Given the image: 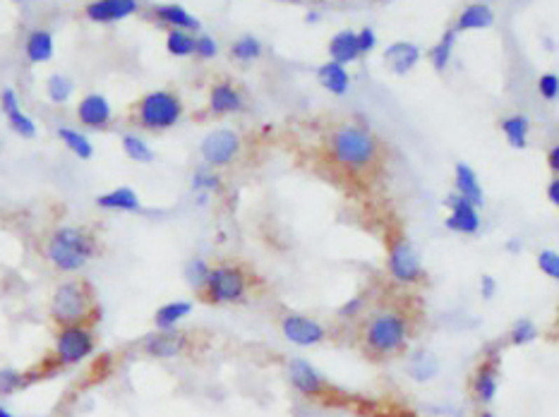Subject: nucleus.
<instances>
[{
    "mask_svg": "<svg viewBox=\"0 0 559 417\" xmlns=\"http://www.w3.org/2000/svg\"><path fill=\"white\" fill-rule=\"evenodd\" d=\"M0 417H13V415H10V413H8V410H5V408H0Z\"/></svg>",
    "mask_w": 559,
    "mask_h": 417,
    "instance_id": "nucleus-50",
    "label": "nucleus"
},
{
    "mask_svg": "<svg viewBox=\"0 0 559 417\" xmlns=\"http://www.w3.org/2000/svg\"><path fill=\"white\" fill-rule=\"evenodd\" d=\"M538 89H540V94H543V99L555 101L559 97V77L555 72H547V75H543L538 80Z\"/></svg>",
    "mask_w": 559,
    "mask_h": 417,
    "instance_id": "nucleus-41",
    "label": "nucleus"
},
{
    "mask_svg": "<svg viewBox=\"0 0 559 417\" xmlns=\"http://www.w3.org/2000/svg\"><path fill=\"white\" fill-rule=\"evenodd\" d=\"M89 312V290L82 281H65L50 300V317L60 326H80Z\"/></svg>",
    "mask_w": 559,
    "mask_h": 417,
    "instance_id": "nucleus-6",
    "label": "nucleus"
},
{
    "mask_svg": "<svg viewBox=\"0 0 559 417\" xmlns=\"http://www.w3.org/2000/svg\"><path fill=\"white\" fill-rule=\"evenodd\" d=\"M363 307H365V297H353V300H348L343 307H338V317L351 319V317H355V314H358Z\"/></svg>",
    "mask_w": 559,
    "mask_h": 417,
    "instance_id": "nucleus-44",
    "label": "nucleus"
},
{
    "mask_svg": "<svg viewBox=\"0 0 559 417\" xmlns=\"http://www.w3.org/2000/svg\"><path fill=\"white\" fill-rule=\"evenodd\" d=\"M528 118L526 115H511L502 120V132H504L506 142L513 149H526L528 144Z\"/></svg>",
    "mask_w": 559,
    "mask_h": 417,
    "instance_id": "nucleus-29",
    "label": "nucleus"
},
{
    "mask_svg": "<svg viewBox=\"0 0 559 417\" xmlns=\"http://www.w3.org/2000/svg\"><path fill=\"white\" fill-rule=\"evenodd\" d=\"M192 312V302L188 300H178V302H168V305H161L154 314V326L159 331H176V324L180 319H185Z\"/></svg>",
    "mask_w": 559,
    "mask_h": 417,
    "instance_id": "nucleus-27",
    "label": "nucleus"
},
{
    "mask_svg": "<svg viewBox=\"0 0 559 417\" xmlns=\"http://www.w3.org/2000/svg\"><path fill=\"white\" fill-rule=\"evenodd\" d=\"M123 151L127 154V159H132L137 163L154 161V151H151V146L146 144L142 137H137V134H125V137H123Z\"/></svg>",
    "mask_w": 559,
    "mask_h": 417,
    "instance_id": "nucleus-34",
    "label": "nucleus"
},
{
    "mask_svg": "<svg viewBox=\"0 0 559 417\" xmlns=\"http://www.w3.org/2000/svg\"><path fill=\"white\" fill-rule=\"evenodd\" d=\"M535 338H538V326H535V321L518 319L516 324L511 326L509 341L513 343V346H528V343H533Z\"/></svg>",
    "mask_w": 559,
    "mask_h": 417,
    "instance_id": "nucleus-36",
    "label": "nucleus"
},
{
    "mask_svg": "<svg viewBox=\"0 0 559 417\" xmlns=\"http://www.w3.org/2000/svg\"><path fill=\"white\" fill-rule=\"evenodd\" d=\"M281 331H284V336L288 341L301 348L317 346L326 336L324 326H322L317 319L303 317V314H288V317H284V321H281Z\"/></svg>",
    "mask_w": 559,
    "mask_h": 417,
    "instance_id": "nucleus-10",
    "label": "nucleus"
},
{
    "mask_svg": "<svg viewBox=\"0 0 559 417\" xmlns=\"http://www.w3.org/2000/svg\"><path fill=\"white\" fill-rule=\"evenodd\" d=\"M420 48L415 46V43L410 41H396L392 43L387 50H384V63L389 65V70L394 72V75L403 77L408 75L410 70L417 65V60H420Z\"/></svg>",
    "mask_w": 559,
    "mask_h": 417,
    "instance_id": "nucleus-15",
    "label": "nucleus"
},
{
    "mask_svg": "<svg viewBox=\"0 0 559 417\" xmlns=\"http://www.w3.org/2000/svg\"><path fill=\"white\" fill-rule=\"evenodd\" d=\"M96 204L106 208V211H142L139 197L130 188H116L111 192L96 197Z\"/></svg>",
    "mask_w": 559,
    "mask_h": 417,
    "instance_id": "nucleus-26",
    "label": "nucleus"
},
{
    "mask_svg": "<svg viewBox=\"0 0 559 417\" xmlns=\"http://www.w3.org/2000/svg\"><path fill=\"white\" fill-rule=\"evenodd\" d=\"M288 374H291V384L303 396H319L324 391V376L319 374L308 360H291L288 362Z\"/></svg>",
    "mask_w": 559,
    "mask_h": 417,
    "instance_id": "nucleus-14",
    "label": "nucleus"
},
{
    "mask_svg": "<svg viewBox=\"0 0 559 417\" xmlns=\"http://www.w3.org/2000/svg\"><path fill=\"white\" fill-rule=\"evenodd\" d=\"M209 108L212 113H238L242 108V94L230 82H219L209 89Z\"/></svg>",
    "mask_w": 559,
    "mask_h": 417,
    "instance_id": "nucleus-18",
    "label": "nucleus"
},
{
    "mask_svg": "<svg viewBox=\"0 0 559 417\" xmlns=\"http://www.w3.org/2000/svg\"><path fill=\"white\" fill-rule=\"evenodd\" d=\"M77 120L89 129H104L113 120V108L109 99L101 94H87L77 104Z\"/></svg>",
    "mask_w": 559,
    "mask_h": 417,
    "instance_id": "nucleus-11",
    "label": "nucleus"
},
{
    "mask_svg": "<svg viewBox=\"0 0 559 417\" xmlns=\"http://www.w3.org/2000/svg\"><path fill=\"white\" fill-rule=\"evenodd\" d=\"M94 351V336L84 326H63L55 341V353L63 365H77Z\"/></svg>",
    "mask_w": 559,
    "mask_h": 417,
    "instance_id": "nucleus-9",
    "label": "nucleus"
},
{
    "mask_svg": "<svg viewBox=\"0 0 559 417\" xmlns=\"http://www.w3.org/2000/svg\"><path fill=\"white\" fill-rule=\"evenodd\" d=\"M0 106H3L5 115H8L10 127H13L17 134H22V137H27V139L36 137V122H34L27 113H22L20 101H17V94L13 89H5V92L0 94Z\"/></svg>",
    "mask_w": 559,
    "mask_h": 417,
    "instance_id": "nucleus-17",
    "label": "nucleus"
},
{
    "mask_svg": "<svg viewBox=\"0 0 559 417\" xmlns=\"http://www.w3.org/2000/svg\"><path fill=\"white\" fill-rule=\"evenodd\" d=\"M46 94L53 104H65V101H70V97L75 94V82L67 75H58V72H55L46 82Z\"/></svg>",
    "mask_w": 559,
    "mask_h": 417,
    "instance_id": "nucleus-32",
    "label": "nucleus"
},
{
    "mask_svg": "<svg viewBox=\"0 0 559 417\" xmlns=\"http://www.w3.org/2000/svg\"><path fill=\"white\" fill-rule=\"evenodd\" d=\"M456 38H459V31L456 29H449L447 34H444L442 38L437 41V46L432 48V53H430V63L432 67L437 72H444L447 70V65H449V60H451V53H454V46H456Z\"/></svg>",
    "mask_w": 559,
    "mask_h": 417,
    "instance_id": "nucleus-30",
    "label": "nucleus"
},
{
    "mask_svg": "<svg viewBox=\"0 0 559 417\" xmlns=\"http://www.w3.org/2000/svg\"><path fill=\"white\" fill-rule=\"evenodd\" d=\"M406 338H408V319L401 312H380L375 314L368 326H365L363 343L370 355L377 358H387L403 348Z\"/></svg>",
    "mask_w": 559,
    "mask_h": 417,
    "instance_id": "nucleus-3",
    "label": "nucleus"
},
{
    "mask_svg": "<svg viewBox=\"0 0 559 417\" xmlns=\"http://www.w3.org/2000/svg\"><path fill=\"white\" fill-rule=\"evenodd\" d=\"M355 36H358L360 55H363V53H370V50L377 46V34H375V29H370V27H363V29H360V31H355Z\"/></svg>",
    "mask_w": 559,
    "mask_h": 417,
    "instance_id": "nucleus-43",
    "label": "nucleus"
},
{
    "mask_svg": "<svg viewBox=\"0 0 559 417\" xmlns=\"http://www.w3.org/2000/svg\"><path fill=\"white\" fill-rule=\"evenodd\" d=\"M200 151L207 166H228L240 154V134L230 127H219L202 139Z\"/></svg>",
    "mask_w": 559,
    "mask_h": 417,
    "instance_id": "nucleus-7",
    "label": "nucleus"
},
{
    "mask_svg": "<svg viewBox=\"0 0 559 417\" xmlns=\"http://www.w3.org/2000/svg\"><path fill=\"white\" fill-rule=\"evenodd\" d=\"M230 53H233L235 60H240V63H250V60H257L259 55H262V43H259L257 36H240L238 41L233 43V48H230Z\"/></svg>",
    "mask_w": 559,
    "mask_h": 417,
    "instance_id": "nucleus-35",
    "label": "nucleus"
},
{
    "mask_svg": "<svg viewBox=\"0 0 559 417\" xmlns=\"http://www.w3.org/2000/svg\"><path fill=\"white\" fill-rule=\"evenodd\" d=\"M207 300L214 305H230V302H240L247 290V276L240 267L233 264H219V267L209 269L207 276Z\"/></svg>",
    "mask_w": 559,
    "mask_h": 417,
    "instance_id": "nucleus-5",
    "label": "nucleus"
},
{
    "mask_svg": "<svg viewBox=\"0 0 559 417\" xmlns=\"http://www.w3.org/2000/svg\"><path fill=\"white\" fill-rule=\"evenodd\" d=\"M497 278L495 276H490V274H485L483 278H480V295L485 297V300H492L495 297V292H497Z\"/></svg>",
    "mask_w": 559,
    "mask_h": 417,
    "instance_id": "nucleus-45",
    "label": "nucleus"
},
{
    "mask_svg": "<svg viewBox=\"0 0 559 417\" xmlns=\"http://www.w3.org/2000/svg\"><path fill=\"white\" fill-rule=\"evenodd\" d=\"M183 118V104L173 92H149L137 104V122L144 129H168Z\"/></svg>",
    "mask_w": 559,
    "mask_h": 417,
    "instance_id": "nucleus-4",
    "label": "nucleus"
},
{
    "mask_svg": "<svg viewBox=\"0 0 559 417\" xmlns=\"http://www.w3.org/2000/svg\"><path fill=\"white\" fill-rule=\"evenodd\" d=\"M308 20H310V22H317V20H319V15H317V13H310V15H308Z\"/></svg>",
    "mask_w": 559,
    "mask_h": 417,
    "instance_id": "nucleus-49",
    "label": "nucleus"
},
{
    "mask_svg": "<svg viewBox=\"0 0 559 417\" xmlns=\"http://www.w3.org/2000/svg\"><path fill=\"white\" fill-rule=\"evenodd\" d=\"M195 41H197V36H192L190 31L171 29L166 36V48H168V53L178 55V58H185V55L195 53Z\"/></svg>",
    "mask_w": 559,
    "mask_h": 417,
    "instance_id": "nucleus-33",
    "label": "nucleus"
},
{
    "mask_svg": "<svg viewBox=\"0 0 559 417\" xmlns=\"http://www.w3.org/2000/svg\"><path fill=\"white\" fill-rule=\"evenodd\" d=\"M389 274L399 283H417L422 278V264L408 240L399 238L389 247Z\"/></svg>",
    "mask_w": 559,
    "mask_h": 417,
    "instance_id": "nucleus-8",
    "label": "nucleus"
},
{
    "mask_svg": "<svg viewBox=\"0 0 559 417\" xmlns=\"http://www.w3.org/2000/svg\"><path fill=\"white\" fill-rule=\"evenodd\" d=\"M447 204L451 208L449 218H447V228L454 230V233H464V235H476L480 230V213L473 204H468L466 199H461L459 195H451L447 199Z\"/></svg>",
    "mask_w": 559,
    "mask_h": 417,
    "instance_id": "nucleus-13",
    "label": "nucleus"
},
{
    "mask_svg": "<svg viewBox=\"0 0 559 417\" xmlns=\"http://www.w3.org/2000/svg\"><path fill=\"white\" fill-rule=\"evenodd\" d=\"M209 264L205 262V259H192V262H188V267H185V281L192 285V288H205V283H207V276H209Z\"/></svg>",
    "mask_w": 559,
    "mask_h": 417,
    "instance_id": "nucleus-37",
    "label": "nucleus"
},
{
    "mask_svg": "<svg viewBox=\"0 0 559 417\" xmlns=\"http://www.w3.org/2000/svg\"><path fill=\"white\" fill-rule=\"evenodd\" d=\"M521 245H523V242H521V240L511 238L509 242H506V250H509V252H511V255H516V252H521Z\"/></svg>",
    "mask_w": 559,
    "mask_h": 417,
    "instance_id": "nucleus-48",
    "label": "nucleus"
},
{
    "mask_svg": "<svg viewBox=\"0 0 559 417\" xmlns=\"http://www.w3.org/2000/svg\"><path fill=\"white\" fill-rule=\"evenodd\" d=\"M329 55L331 60L338 65H351L360 58V48H358V36L351 29H343L331 36L329 41Z\"/></svg>",
    "mask_w": 559,
    "mask_h": 417,
    "instance_id": "nucleus-22",
    "label": "nucleus"
},
{
    "mask_svg": "<svg viewBox=\"0 0 559 417\" xmlns=\"http://www.w3.org/2000/svg\"><path fill=\"white\" fill-rule=\"evenodd\" d=\"M96 255V245L94 240L84 233L82 228H70V225H63V228L53 230V235L46 242V257L48 262L53 264L60 271H80L84 264L89 262Z\"/></svg>",
    "mask_w": 559,
    "mask_h": 417,
    "instance_id": "nucleus-2",
    "label": "nucleus"
},
{
    "mask_svg": "<svg viewBox=\"0 0 559 417\" xmlns=\"http://www.w3.org/2000/svg\"><path fill=\"white\" fill-rule=\"evenodd\" d=\"M27 58L29 63H48L53 58V34L46 29H34L27 38Z\"/></svg>",
    "mask_w": 559,
    "mask_h": 417,
    "instance_id": "nucleus-28",
    "label": "nucleus"
},
{
    "mask_svg": "<svg viewBox=\"0 0 559 417\" xmlns=\"http://www.w3.org/2000/svg\"><path fill=\"white\" fill-rule=\"evenodd\" d=\"M547 199H550L555 206H559V178H555L550 185H547Z\"/></svg>",
    "mask_w": 559,
    "mask_h": 417,
    "instance_id": "nucleus-46",
    "label": "nucleus"
},
{
    "mask_svg": "<svg viewBox=\"0 0 559 417\" xmlns=\"http://www.w3.org/2000/svg\"><path fill=\"white\" fill-rule=\"evenodd\" d=\"M478 417H495V415H490V413H480Z\"/></svg>",
    "mask_w": 559,
    "mask_h": 417,
    "instance_id": "nucleus-51",
    "label": "nucleus"
},
{
    "mask_svg": "<svg viewBox=\"0 0 559 417\" xmlns=\"http://www.w3.org/2000/svg\"><path fill=\"white\" fill-rule=\"evenodd\" d=\"M497 360H488L485 365H480L476 376H473V393L480 403H492L497 396Z\"/></svg>",
    "mask_w": 559,
    "mask_h": 417,
    "instance_id": "nucleus-25",
    "label": "nucleus"
},
{
    "mask_svg": "<svg viewBox=\"0 0 559 417\" xmlns=\"http://www.w3.org/2000/svg\"><path fill=\"white\" fill-rule=\"evenodd\" d=\"M185 348V336L178 331H159L144 338V351L154 358H176Z\"/></svg>",
    "mask_w": 559,
    "mask_h": 417,
    "instance_id": "nucleus-20",
    "label": "nucleus"
},
{
    "mask_svg": "<svg viewBox=\"0 0 559 417\" xmlns=\"http://www.w3.org/2000/svg\"><path fill=\"white\" fill-rule=\"evenodd\" d=\"M329 154L341 168H370L380 156V144L370 129L348 122L331 134Z\"/></svg>",
    "mask_w": 559,
    "mask_h": 417,
    "instance_id": "nucleus-1",
    "label": "nucleus"
},
{
    "mask_svg": "<svg viewBox=\"0 0 559 417\" xmlns=\"http://www.w3.org/2000/svg\"><path fill=\"white\" fill-rule=\"evenodd\" d=\"M538 269L545 276H550V278L557 281L559 278V255H557V252L550 250V247L540 252V255H538Z\"/></svg>",
    "mask_w": 559,
    "mask_h": 417,
    "instance_id": "nucleus-39",
    "label": "nucleus"
},
{
    "mask_svg": "<svg viewBox=\"0 0 559 417\" xmlns=\"http://www.w3.org/2000/svg\"><path fill=\"white\" fill-rule=\"evenodd\" d=\"M495 24V13L488 3H473L461 10L459 20H456V31H471V29H490Z\"/></svg>",
    "mask_w": 559,
    "mask_h": 417,
    "instance_id": "nucleus-21",
    "label": "nucleus"
},
{
    "mask_svg": "<svg viewBox=\"0 0 559 417\" xmlns=\"http://www.w3.org/2000/svg\"><path fill=\"white\" fill-rule=\"evenodd\" d=\"M454 183H456V195H459L461 199H466L468 204H473L476 208H483V204H485L483 188H480V180L476 176V171H473L468 163L459 161L454 166Z\"/></svg>",
    "mask_w": 559,
    "mask_h": 417,
    "instance_id": "nucleus-16",
    "label": "nucleus"
},
{
    "mask_svg": "<svg viewBox=\"0 0 559 417\" xmlns=\"http://www.w3.org/2000/svg\"><path fill=\"white\" fill-rule=\"evenodd\" d=\"M192 190H197V192H216V190H221V180H219L216 173L200 168L192 176Z\"/></svg>",
    "mask_w": 559,
    "mask_h": 417,
    "instance_id": "nucleus-38",
    "label": "nucleus"
},
{
    "mask_svg": "<svg viewBox=\"0 0 559 417\" xmlns=\"http://www.w3.org/2000/svg\"><path fill=\"white\" fill-rule=\"evenodd\" d=\"M317 80L322 87L334 94V97H346V94L351 92V75H348L346 67L334 63V60L322 63L317 67Z\"/></svg>",
    "mask_w": 559,
    "mask_h": 417,
    "instance_id": "nucleus-19",
    "label": "nucleus"
},
{
    "mask_svg": "<svg viewBox=\"0 0 559 417\" xmlns=\"http://www.w3.org/2000/svg\"><path fill=\"white\" fill-rule=\"evenodd\" d=\"M22 384V376L15 369H0V396H10Z\"/></svg>",
    "mask_w": 559,
    "mask_h": 417,
    "instance_id": "nucleus-42",
    "label": "nucleus"
},
{
    "mask_svg": "<svg viewBox=\"0 0 559 417\" xmlns=\"http://www.w3.org/2000/svg\"><path fill=\"white\" fill-rule=\"evenodd\" d=\"M547 163H550V171L559 173V146H552L550 154H547Z\"/></svg>",
    "mask_w": 559,
    "mask_h": 417,
    "instance_id": "nucleus-47",
    "label": "nucleus"
},
{
    "mask_svg": "<svg viewBox=\"0 0 559 417\" xmlns=\"http://www.w3.org/2000/svg\"><path fill=\"white\" fill-rule=\"evenodd\" d=\"M156 20L161 22V24H168L171 29H180V31H200V20L197 17H192L188 10L180 8V5H159L156 8Z\"/></svg>",
    "mask_w": 559,
    "mask_h": 417,
    "instance_id": "nucleus-24",
    "label": "nucleus"
},
{
    "mask_svg": "<svg viewBox=\"0 0 559 417\" xmlns=\"http://www.w3.org/2000/svg\"><path fill=\"white\" fill-rule=\"evenodd\" d=\"M139 5L134 0H96L84 8V13L96 24H113V22H120L137 13Z\"/></svg>",
    "mask_w": 559,
    "mask_h": 417,
    "instance_id": "nucleus-12",
    "label": "nucleus"
},
{
    "mask_svg": "<svg viewBox=\"0 0 559 417\" xmlns=\"http://www.w3.org/2000/svg\"><path fill=\"white\" fill-rule=\"evenodd\" d=\"M195 53L200 55V58H216L219 55V43H216V38L214 36H207V34H202V36H197V41H195Z\"/></svg>",
    "mask_w": 559,
    "mask_h": 417,
    "instance_id": "nucleus-40",
    "label": "nucleus"
},
{
    "mask_svg": "<svg viewBox=\"0 0 559 417\" xmlns=\"http://www.w3.org/2000/svg\"><path fill=\"white\" fill-rule=\"evenodd\" d=\"M58 137L63 139V144L75 156H80V159H92V156H94L92 142H89V139L84 137L82 132H77V129H72V127H58Z\"/></svg>",
    "mask_w": 559,
    "mask_h": 417,
    "instance_id": "nucleus-31",
    "label": "nucleus"
},
{
    "mask_svg": "<svg viewBox=\"0 0 559 417\" xmlns=\"http://www.w3.org/2000/svg\"><path fill=\"white\" fill-rule=\"evenodd\" d=\"M406 369H408L413 381H417V384H427V381H432L434 376L439 374V358L432 351L420 348V351H415L408 358V367Z\"/></svg>",
    "mask_w": 559,
    "mask_h": 417,
    "instance_id": "nucleus-23",
    "label": "nucleus"
}]
</instances>
